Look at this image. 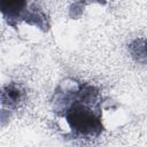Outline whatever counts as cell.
Listing matches in <instances>:
<instances>
[{
  "label": "cell",
  "mask_w": 147,
  "mask_h": 147,
  "mask_svg": "<svg viewBox=\"0 0 147 147\" xmlns=\"http://www.w3.org/2000/svg\"><path fill=\"white\" fill-rule=\"evenodd\" d=\"M99 91L88 84L79 83L74 91L57 92L55 107L77 138H94L102 131L98 105Z\"/></svg>",
  "instance_id": "cell-1"
},
{
  "label": "cell",
  "mask_w": 147,
  "mask_h": 147,
  "mask_svg": "<svg viewBox=\"0 0 147 147\" xmlns=\"http://www.w3.org/2000/svg\"><path fill=\"white\" fill-rule=\"evenodd\" d=\"M131 57L138 63H147V38L133 39L127 46Z\"/></svg>",
  "instance_id": "cell-2"
},
{
  "label": "cell",
  "mask_w": 147,
  "mask_h": 147,
  "mask_svg": "<svg viewBox=\"0 0 147 147\" xmlns=\"http://www.w3.org/2000/svg\"><path fill=\"white\" fill-rule=\"evenodd\" d=\"M2 105H8L9 107H16L21 100L23 99V91L20 86L15 84H9L3 86L2 93H1Z\"/></svg>",
  "instance_id": "cell-3"
}]
</instances>
